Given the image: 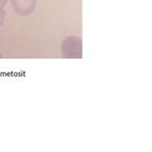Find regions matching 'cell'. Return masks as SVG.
I'll return each instance as SVG.
<instances>
[{
	"mask_svg": "<svg viewBox=\"0 0 152 152\" xmlns=\"http://www.w3.org/2000/svg\"><path fill=\"white\" fill-rule=\"evenodd\" d=\"M62 53L66 58H82V41L75 36L67 37L62 43Z\"/></svg>",
	"mask_w": 152,
	"mask_h": 152,
	"instance_id": "obj_1",
	"label": "cell"
},
{
	"mask_svg": "<svg viewBox=\"0 0 152 152\" xmlns=\"http://www.w3.org/2000/svg\"><path fill=\"white\" fill-rule=\"evenodd\" d=\"M15 11L20 15L32 14L37 5V0H12Z\"/></svg>",
	"mask_w": 152,
	"mask_h": 152,
	"instance_id": "obj_2",
	"label": "cell"
},
{
	"mask_svg": "<svg viewBox=\"0 0 152 152\" xmlns=\"http://www.w3.org/2000/svg\"><path fill=\"white\" fill-rule=\"evenodd\" d=\"M3 17H4L3 12H2V11H0V24H2V21H3Z\"/></svg>",
	"mask_w": 152,
	"mask_h": 152,
	"instance_id": "obj_3",
	"label": "cell"
}]
</instances>
